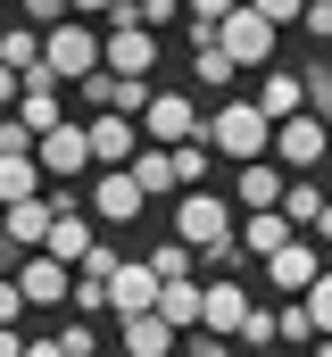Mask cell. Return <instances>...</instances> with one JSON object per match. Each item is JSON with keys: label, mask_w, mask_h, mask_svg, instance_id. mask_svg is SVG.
I'll use <instances>...</instances> for the list:
<instances>
[{"label": "cell", "mask_w": 332, "mask_h": 357, "mask_svg": "<svg viewBox=\"0 0 332 357\" xmlns=\"http://www.w3.org/2000/svg\"><path fill=\"white\" fill-rule=\"evenodd\" d=\"M42 59H50V84H83V75H100V67H108V25H100V33H91L83 17L42 25Z\"/></svg>", "instance_id": "1"}, {"label": "cell", "mask_w": 332, "mask_h": 357, "mask_svg": "<svg viewBox=\"0 0 332 357\" xmlns=\"http://www.w3.org/2000/svg\"><path fill=\"white\" fill-rule=\"evenodd\" d=\"M208 150H216V158H233V167L266 158V150H274V116H266L257 100H225V108L208 116Z\"/></svg>", "instance_id": "2"}, {"label": "cell", "mask_w": 332, "mask_h": 357, "mask_svg": "<svg viewBox=\"0 0 332 357\" xmlns=\"http://www.w3.org/2000/svg\"><path fill=\"white\" fill-rule=\"evenodd\" d=\"M174 241H191V250L233 241V199H216V191H183V199H174Z\"/></svg>", "instance_id": "3"}, {"label": "cell", "mask_w": 332, "mask_h": 357, "mask_svg": "<svg viewBox=\"0 0 332 357\" xmlns=\"http://www.w3.org/2000/svg\"><path fill=\"white\" fill-rule=\"evenodd\" d=\"M324 150H332V125L316 116V108H299V116H282V125H274V158H282L291 175H316V167H324Z\"/></svg>", "instance_id": "4"}, {"label": "cell", "mask_w": 332, "mask_h": 357, "mask_svg": "<svg viewBox=\"0 0 332 357\" xmlns=\"http://www.w3.org/2000/svg\"><path fill=\"white\" fill-rule=\"evenodd\" d=\"M142 133L150 142H208V116H199V100L191 91H150V108H142Z\"/></svg>", "instance_id": "5"}, {"label": "cell", "mask_w": 332, "mask_h": 357, "mask_svg": "<svg viewBox=\"0 0 332 357\" xmlns=\"http://www.w3.org/2000/svg\"><path fill=\"white\" fill-rule=\"evenodd\" d=\"M142 150H150L142 116H125V108H91V158H100V167H133Z\"/></svg>", "instance_id": "6"}, {"label": "cell", "mask_w": 332, "mask_h": 357, "mask_svg": "<svg viewBox=\"0 0 332 357\" xmlns=\"http://www.w3.org/2000/svg\"><path fill=\"white\" fill-rule=\"evenodd\" d=\"M274 33H282V25H274V17H266L257 0H241V8L225 17V33H216V42H225V50H233L241 67H266V59H274Z\"/></svg>", "instance_id": "7"}, {"label": "cell", "mask_w": 332, "mask_h": 357, "mask_svg": "<svg viewBox=\"0 0 332 357\" xmlns=\"http://www.w3.org/2000/svg\"><path fill=\"white\" fill-rule=\"evenodd\" d=\"M266 282H274L282 299H308V291L324 282V250H316V233L291 241V250H274V258H266Z\"/></svg>", "instance_id": "8"}, {"label": "cell", "mask_w": 332, "mask_h": 357, "mask_svg": "<svg viewBox=\"0 0 332 357\" xmlns=\"http://www.w3.org/2000/svg\"><path fill=\"white\" fill-rule=\"evenodd\" d=\"M8 274L25 282V299H33V307H59V299H75V266H67L59 250H33V258H17Z\"/></svg>", "instance_id": "9"}, {"label": "cell", "mask_w": 332, "mask_h": 357, "mask_svg": "<svg viewBox=\"0 0 332 357\" xmlns=\"http://www.w3.org/2000/svg\"><path fill=\"white\" fill-rule=\"evenodd\" d=\"M142 208H150V191H142L133 167H100V191H91V216L100 225H133Z\"/></svg>", "instance_id": "10"}, {"label": "cell", "mask_w": 332, "mask_h": 357, "mask_svg": "<svg viewBox=\"0 0 332 357\" xmlns=\"http://www.w3.org/2000/svg\"><path fill=\"white\" fill-rule=\"evenodd\" d=\"M33 150H42V167H50L59 183H67V175H91V167H100V158H91V125H75V116H67L59 133H42Z\"/></svg>", "instance_id": "11"}, {"label": "cell", "mask_w": 332, "mask_h": 357, "mask_svg": "<svg viewBox=\"0 0 332 357\" xmlns=\"http://www.w3.org/2000/svg\"><path fill=\"white\" fill-rule=\"evenodd\" d=\"M125 357H183V324H174L166 307L125 316Z\"/></svg>", "instance_id": "12"}, {"label": "cell", "mask_w": 332, "mask_h": 357, "mask_svg": "<svg viewBox=\"0 0 332 357\" xmlns=\"http://www.w3.org/2000/svg\"><path fill=\"white\" fill-rule=\"evenodd\" d=\"M8 116H17V125H25V133L42 142V133H59V125H67V100H59V84L42 75V84H17V100H8Z\"/></svg>", "instance_id": "13"}, {"label": "cell", "mask_w": 332, "mask_h": 357, "mask_svg": "<svg viewBox=\"0 0 332 357\" xmlns=\"http://www.w3.org/2000/svg\"><path fill=\"white\" fill-rule=\"evenodd\" d=\"M282 191H291V167H282V158L233 167V199H241V208H282Z\"/></svg>", "instance_id": "14"}, {"label": "cell", "mask_w": 332, "mask_h": 357, "mask_svg": "<svg viewBox=\"0 0 332 357\" xmlns=\"http://www.w3.org/2000/svg\"><path fill=\"white\" fill-rule=\"evenodd\" d=\"M50 225H59V191L50 199H8V250H50Z\"/></svg>", "instance_id": "15"}, {"label": "cell", "mask_w": 332, "mask_h": 357, "mask_svg": "<svg viewBox=\"0 0 332 357\" xmlns=\"http://www.w3.org/2000/svg\"><path fill=\"white\" fill-rule=\"evenodd\" d=\"M108 67L116 75H158V33L150 25H108Z\"/></svg>", "instance_id": "16"}, {"label": "cell", "mask_w": 332, "mask_h": 357, "mask_svg": "<svg viewBox=\"0 0 332 357\" xmlns=\"http://www.w3.org/2000/svg\"><path fill=\"white\" fill-rule=\"evenodd\" d=\"M291 241H299V225H291V208H249V225H241V250L257 258V266H266L274 250H291Z\"/></svg>", "instance_id": "17"}, {"label": "cell", "mask_w": 332, "mask_h": 357, "mask_svg": "<svg viewBox=\"0 0 332 357\" xmlns=\"http://www.w3.org/2000/svg\"><path fill=\"white\" fill-rule=\"evenodd\" d=\"M257 75H266V84H257V108H266L274 125L308 108V75H299V67H257Z\"/></svg>", "instance_id": "18"}, {"label": "cell", "mask_w": 332, "mask_h": 357, "mask_svg": "<svg viewBox=\"0 0 332 357\" xmlns=\"http://www.w3.org/2000/svg\"><path fill=\"white\" fill-rule=\"evenodd\" d=\"M158 307L174 316V324H183V333H199V324H208V282H199V274H166Z\"/></svg>", "instance_id": "19"}, {"label": "cell", "mask_w": 332, "mask_h": 357, "mask_svg": "<svg viewBox=\"0 0 332 357\" xmlns=\"http://www.w3.org/2000/svg\"><path fill=\"white\" fill-rule=\"evenodd\" d=\"M42 175H50V167H42V150H33V142L0 150V199H42V191H33Z\"/></svg>", "instance_id": "20"}, {"label": "cell", "mask_w": 332, "mask_h": 357, "mask_svg": "<svg viewBox=\"0 0 332 357\" xmlns=\"http://www.w3.org/2000/svg\"><path fill=\"white\" fill-rule=\"evenodd\" d=\"M241 316H249V291L233 274H208V333H241Z\"/></svg>", "instance_id": "21"}, {"label": "cell", "mask_w": 332, "mask_h": 357, "mask_svg": "<svg viewBox=\"0 0 332 357\" xmlns=\"http://www.w3.org/2000/svg\"><path fill=\"white\" fill-rule=\"evenodd\" d=\"M233 75H241V59H233L225 42H199V50H191V84L199 91H225Z\"/></svg>", "instance_id": "22"}, {"label": "cell", "mask_w": 332, "mask_h": 357, "mask_svg": "<svg viewBox=\"0 0 332 357\" xmlns=\"http://www.w3.org/2000/svg\"><path fill=\"white\" fill-rule=\"evenodd\" d=\"M133 175H142V191H150V199H166V191H183V183H174V150H166V142H150V150L133 158Z\"/></svg>", "instance_id": "23"}, {"label": "cell", "mask_w": 332, "mask_h": 357, "mask_svg": "<svg viewBox=\"0 0 332 357\" xmlns=\"http://www.w3.org/2000/svg\"><path fill=\"white\" fill-rule=\"evenodd\" d=\"M282 208H291V225L308 233V225L324 216V183H316V175H291V191H282Z\"/></svg>", "instance_id": "24"}, {"label": "cell", "mask_w": 332, "mask_h": 357, "mask_svg": "<svg viewBox=\"0 0 332 357\" xmlns=\"http://www.w3.org/2000/svg\"><path fill=\"white\" fill-rule=\"evenodd\" d=\"M166 150H174V183H183V191H199V175H208V158H216V150H208V142H166Z\"/></svg>", "instance_id": "25"}, {"label": "cell", "mask_w": 332, "mask_h": 357, "mask_svg": "<svg viewBox=\"0 0 332 357\" xmlns=\"http://www.w3.org/2000/svg\"><path fill=\"white\" fill-rule=\"evenodd\" d=\"M233 341H249V349H266V341H282V307H249Z\"/></svg>", "instance_id": "26"}, {"label": "cell", "mask_w": 332, "mask_h": 357, "mask_svg": "<svg viewBox=\"0 0 332 357\" xmlns=\"http://www.w3.org/2000/svg\"><path fill=\"white\" fill-rule=\"evenodd\" d=\"M150 266H158V274H208L191 241H158V250H150Z\"/></svg>", "instance_id": "27"}, {"label": "cell", "mask_w": 332, "mask_h": 357, "mask_svg": "<svg viewBox=\"0 0 332 357\" xmlns=\"http://www.w3.org/2000/svg\"><path fill=\"white\" fill-rule=\"evenodd\" d=\"M183 357H233V333H208L199 324V333H183Z\"/></svg>", "instance_id": "28"}, {"label": "cell", "mask_w": 332, "mask_h": 357, "mask_svg": "<svg viewBox=\"0 0 332 357\" xmlns=\"http://www.w3.org/2000/svg\"><path fill=\"white\" fill-rule=\"evenodd\" d=\"M308 108L332 125V59H324V67H308Z\"/></svg>", "instance_id": "29"}, {"label": "cell", "mask_w": 332, "mask_h": 357, "mask_svg": "<svg viewBox=\"0 0 332 357\" xmlns=\"http://www.w3.org/2000/svg\"><path fill=\"white\" fill-rule=\"evenodd\" d=\"M17 8H25L33 25H59V17H75V0H17Z\"/></svg>", "instance_id": "30"}, {"label": "cell", "mask_w": 332, "mask_h": 357, "mask_svg": "<svg viewBox=\"0 0 332 357\" xmlns=\"http://www.w3.org/2000/svg\"><path fill=\"white\" fill-rule=\"evenodd\" d=\"M299 25H308L316 42H332V0H308V17H299Z\"/></svg>", "instance_id": "31"}, {"label": "cell", "mask_w": 332, "mask_h": 357, "mask_svg": "<svg viewBox=\"0 0 332 357\" xmlns=\"http://www.w3.org/2000/svg\"><path fill=\"white\" fill-rule=\"evenodd\" d=\"M59 341H67V349H75V357H100V333H91V324H67Z\"/></svg>", "instance_id": "32"}, {"label": "cell", "mask_w": 332, "mask_h": 357, "mask_svg": "<svg viewBox=\"0 0 332 357\" xmlns=\"http://www.w3.org/2000/svg\"><path fill=\"white\" fill-rule=\"evenodd\" d=\"M308 307H316V324H324V333H332V266H324V282L308 291Z\"/></svg>", "instance_id": "33"}, {"label": "cell", "mask_w": 332, "mask_h": 357, "mask_svg": "<svg viewBox=\"0 0 332 357\" xmlns=\"http://www.w3.org/2000/svg\"><path fill=\"white\" fill-rule=\"evenodd\" d=\"M257 8H266L274 25H299V17H308V0H257Z\"/></svg>", "instance_id": "34"}, {"label": "cell", "mask_w": 332, "mask_h": 357, "mask_svg": "<svg viewBox=\"0 0 332 357\" xmlns=\"http://www.w3.org/2000/svg\"><path fill=\"white\" fill-rule=\"evenodd\" d=\"M116 8H125V0H75V17H100V25H108Z\"/></svg>", "instance_id": "35"}, {"label": "cell", "mask_w": 332, "mask_h": 357, "mask_svg": "<svg viewBox=\"0 0 332 357\" xmlns=\"http://www.w3.org/2000/svg\"><path fill=\"white\" fill-rule=\"evenodd\" d=\"M25 357H75V349H67V341L50 333V341H33V349H25Z\"/></svg>", "instance_id": "36"}, {"label": "cell", "mask_w": 332, "mask_h": 357, "mask_svg": "<svg viewBox=\"0 0 332 357\" xmlns=\"http://www.w3.org/2000/svg\"><path fill=\"white\" fill-rule=\"evenodd\" d=\"M308 233H316V241H332V199H324V216H316V225H308Z\"/></svg>", "instance_id": "37"}]
</instances>
